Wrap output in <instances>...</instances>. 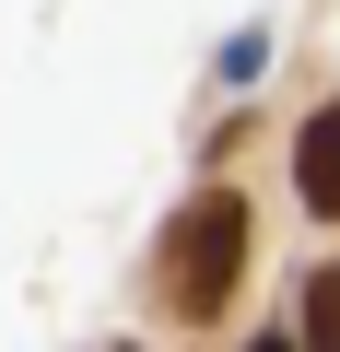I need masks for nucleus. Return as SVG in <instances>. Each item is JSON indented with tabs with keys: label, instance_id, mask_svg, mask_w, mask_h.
I'll return each instance as SVG.
<instances>
[{
	"label": "nucleus",
	"instance_id": "nucleus-1",
	"mask_svg": "<svg viewBox=\"0 0 340 352\" xmlns=\"http://www.w3.org/2000/svg\"><path fill=\"white\" fill-rule=\"evenodd\" d=\"M247 270V200L235 188H200L177 223H164V305L177 317H212Z\"/></svg>",
	"mask_w": 340,
	"mask_h": 352
},
{
	"label": "nucleus",
	"instance_id": "nucleus-4",
	"mask_svg": "<svg viewBox=\"0 0 340 352\" xmlns=\"http://www.w3.org/2000/svg\"><path fill=\"white\" fill-rule=\"evenodd\" d=\"M258 352H282V340H258Z\"/></svg>",
	"mask_w": 340,
	"mask_h": 352
},
{
	"label": "nucleus",
	"instance_id": "nucleus-2",
	"mask_svg": "<svg viewBox=\"0 0 340 352\" xmlns=\"http://www.w3.org/2000/svg\"><path fill=\"white\" fill-rule=\"evenodd\" d=\"M293 188H305L317 212H340V106L305 118V141H293Z\"/></svg>",
	"mask_w": 340,
	"mask_h": 352
},
{
	"label": "nucleus",
	"instance_id": "nucleus-3",
	"mask_svg": "<svg viewBox=\"0 0 340 352\" xmlns=\"http://www.w3.org/2000/svg\"><path fill=\"white\" fill-rule=\"evenodd\" d=\"M305 352H340V270L305 282Z\"/></svg>",
	"mask_w": 340,
	"mask_h": 352
}]
</instances>
